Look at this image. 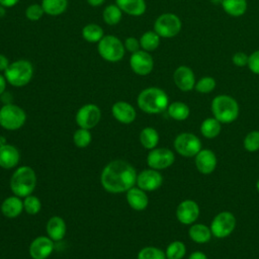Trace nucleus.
<instances>
[{
    "label": "nucleus",
    "instance_id": "nucleus-1",
    "mask_svg": "<svg viewBox=\"0 0 259 259\" xmlns=\"http://www.w3.org/2000/svg\"><path fill=\"white\" fill-rule=\"evenodd\" d=\"M135 167L124 160H113L104 166L100 175V183L109 193H123L137 182Z\"/></svg>",
    "mask_w": 259,
    "mask_h": 259
},
{
    "label": "nucleus",
    "instance_id": "nucleus-2",
    "mask_svg": "<svg viewBox=\"0 0 259 259\" xmlns=\"http://www.w3.org/2000/svg\"><path fill=\"white\" fill-rule=\"evenodd\" d=\"M137 103L142 111L149 114H158L167 110L169 98L163 89L149 87L140 92Z\"/></svg>",
    "mask_w": 259,
    "mask_h": 259
},
{
    "label": "nucleus",
    "instance_id": "nucleus-3",
    "mask_svg": "<svg viewBox=\"0 0 259 259\" xmlns=\"http://www.w3.org/2000/svg\"><path fill=\"white\" fill-rule=\"evenodd\" d=\"M36 182L37 178L34 170L29 166H20L10 178V189L14 195L24 198L32 194Z\"/></svg>",
    "mask_w": 259,
    "mask_h": 259
},
{
    "label": "nucleus",
    "instance_id": "nucleus-4",
    "mask_svg": "<svg viewBox=\"0 0 259 259\" xmlns=\"http://www.w3.org/2000/svg\"><path fill=\"white\" fill-rule=\"evenodd\" d=\"M212 116L221 123H232L235 121L240 112V107L237 100L227 94L215 96L210 104Z\"/></svg>",
    "mask_w": 259,
    "mask_h": 259
},
{
    "label": "nucleus",
    "instance_id": "nucleus-5",
    "mask_svg": "<svg viewBox=\"0 0 259 259\" xmlns=\"http://www.w3.org/2000/svg\"><path fill=\"white\" fill-rule=\"evenodd\" d=\"M33 75L32 64L27 60H17L9 64L4 71L6 81L14 87H22L28 84Z\"/></svg>",
    "mask_w": 259,
    "mask_h": 259
},
{
    "label": "nucleus",
    "instance_id": "nucleus-6",
    "mask_svg": "<svg viewBox=\"0 0 259 259\" xmlns=\"http://www.w3.org/2000/svg\"><path fill=\"white\" fill-rule=\"evenodd\" d=\"M26 121L25 111L13 103L4 104L0 108V125L7 131H16Z\"/></svg>",
    "mask_w": 259,
    "mask_h": 259
},
{
    "label": "nucleus",
    "instance_id": "nucleus-7",
    "mask_svg": "<svg viewBox=\"0 0 259 259\" xmlns=\"http://www.w3.org/2000/svg\"><path fill=\"white\" fill-rule=\"evenodd\" d=\"M97 50L102 59L108 62L120 61L125 52L124 45L114 35H105L99 41Z\"/></svg>",
    "mask_w": 259,
    "mask_h": 259
},
{
    "label": "nucleus",
    "instance_id": "nucleus-8",
    "mask_svg": "<svg viewBox=\"0 0 259 259\" xmlns=\"http://www.w3.org/2000/svg\"><path fill=\"white\" fill-rule=\"evenodd\" d=\"M236 226L237 219L235 214L229 210H223L213 217L209 228L212 237L224 239L229 237L235 231Z\"/></svg>",
    "mask_w": 259,
    "mask_h": 259
},
{
    "label": "nucleus",
    "instance_id": "nucleus-9",
    "mask_svg": "<svg viewBox=\"0 0 259 259\" xmlns=\"http://www.w3.org/2000/svg\"><path fill=\"white\" fill-rule=\"evenodd\" d=\"M173 147L176 153L185 158H194L196 154L202 149L200 139L192 133H181L176 136Z\"/></svg>",
    "mask_w": 259,
    "mask_h": 259
},
{
    "label": "nucleus",
    "instance_id": "nucleus-10",
    "mask_svg": "<svg viewBox=\"0 0 259 259\" xmlns=\"http://www.w3.org/2000/svg\"><path fill=\"white\" fill-rule=\"evenodd\" d=\"M181 20L174 13L161 14L154 23V31L159 34L160 37H173L177 35L181 30Z\"/></svg>",
    "mask_w": 259,
    "mask_h": 259
},
{
    "label": "nucleus",
    "instance_id": "nucleus-11",
    "mask_svg": "<svg viewBox=\"0 0 259 259\" xmlns=\"http://www.w3.org/2000/svg\"><path fill=\"white\" fill-rule=\"evenodd\" d=\"M175 155L172 150L168 148H155L149 151L147 155V164L150 168L155 170H164L173 165Z\"/></svg>",
    "mask_w": 259,
    "mask_h": 259
},
{
    "label": "nucleus",
    "instance_id": "nucleus-12",
    "mask_svg": "<svg viewBox=\"0 0 259 259\" xmlns=\"http://www.w3.org/2000/svg\"><path fill=\"white\" fill-rule=\"evenodd\" d=\"M101 119L100 108L93 103H88L79 108L75 120L79 127L91 130L95 127Z\"/></svg>",
    "mask_w": 259,
    "mask_h": 259
},
{
    "label": "nucleus",
    "instance_id": "nucleus-13",
    "mask_svg": "<svg viewBox=\"0 0 259 259\" xmlns=\"http://www.w3.org/2000/svg\"><path fill=\"white\" fill-rule=\"evenodd\" d=\"M200 213L199 205L193 199H184L176 207V218L178 222L185 226L194 224Z\"/></svg>",
    "mask_w": 259,
    "mask_h": 259
},
{
    "label": "nucleus",
    "instance_id": "nucleus-14",
    "mask_svg": "<svg viewBox=\"0 0 259 259\" xmlns=\"http://www.w3.org/2000/svg\"><path fill=\"white\" fill-rule=\"evenodd\" d=\"M163 183V176L159 170L152 168L145 169L137 175V186L147 191H155L161 187Z\"/></svg>",
    "mask_w": 259,
    "mask_h": 259
},
{
    "label": "nucleus",
    "instance_id": "nucleus-15",
    "mask_svg": "<svg viewBox=\"0 0 259 259\" xmlns=\"http://www.w3.org/2000/svg\"><path fill=\"white\" fill-rule=\"evenodd\" d=\"M130 65L134 73L140 76H146L152 72L154 68V60L148 52L140 50L132 54Z\"/></svg>",
    "mask_w": 259,
    "mask_h": 259
},
{
    "label": "nucleus",
    "instance_id": "nucleus-16",
    "mask_svg": "<svg viewBox=\"0 0 259 259\" xmlns=\"http://www.w3.org/2000/svg\"><path fill=\"white\" fill-rule=\"evenodd\" d=\"M54 241L46 236H38L32 240L28 253L32 259H47L54 251Z\"/></svg>",
    "mask_w": 259,
    "mask_h": 259
},
{
    "label": "nucleus",
    "instance_id": "nucleus-17",
    "mask_svg": "<svg viewBox=\"0 0 259 259\" xmlns=\"http://www.w3.org/2000/svg\"><path fill=\"white\" fill-rule=\"evenodd\" d=\"M194 164L199 173L209 175L218 166V158L213 151L209 149H201L194 157Z\"/></svg>",
    "mask_w": 259,
    "mask_h": 259
},
{
    "label": "nucleus",
    "instance_id": "nucleus-18",
    "mask_svg": "<svg viewBox=\"0 0 259 259\" xmlns=\"http://www.w3.org/2000/svg\"><path fill=\"white\" fill-rule=\"evenodd\" d=\"M173 80L176 87L183 92L191 91L196 83L193 71L187 66H179L174 71Z\"/></svg>",
    "mask_w": 259,
    "mask_h": 259
},
{
    "label": "nucleus",
    "instance_id": "nucleus-19",
    "mask_svg": "<svg viewBox=\"0 0 259 259\" xmlns=\"http://www.w3.org/2000/svg\"><path fill=\"white\" fill-rule=\"evenodd\" d=\"M111 113L113 117L121 123H132L137 116L134 106L125 101H117L111 107Z\"/></svg>",
    "mask_w": 259,
    "mask_h": 259
},
{
    "label": "nucleus",
    "instance_id": "nucleus-20",
    "mask_svg": "<svg viewBox=\"0 0 259 259\" xmlns=\"http://www.w3.org/2000/svg\"><path fill=\"white\" fill-rule=\"evenodd\" d=\"M20 161L18 149L10 144L0 146V167L4 169L15 168Z\"/></svg>",
    "mask_w": 259,
    "mask_h": 259
},
{
    "label": "nucleus",
    "instance_id": "nucleus-21",
    "mask_svg": "<svg viewBox=\"0 0 259 259\" xmlns=\"http://www.w3.org/2000/svg\"><path fill=\"white\" fill-rule=\"evenodd\" d=\"M126 201L128 205L138 211L144 210L149 204V197L147 192L138 186H134L125 192Z\"/></svg>",
    "mask_w": 259,
    "mask_h": 259
},
{
    "label": "nucleus",
    "instance_id": "nucleus-22",
    "mask_svg": "<svg viewBox=\"0 0 259 259\" xmlns=\"http://www.w3.org/2000/svg\"><path fill=\"white\" fill-rule=\"evenodd\" d=\"M0 209L2 214L8 219L17 218L24 210L23 200L16 195L8 196L2 201Z\"/></svg>",
    "mask_w": 259,
    "mask_h": 259
},
{
    "label": "nucleus",
    "instance_id": "nucleus-23",
    "mask_svg": "<svg viewBox=\"0 0 259 259\" xmlns=\"http://www.w3.org/2000/svg\"><path fill=\"white\" fill-rule=\"evenodd\" d=\"M46 230L48 237L51 238L54 242H58L65 237L67 232V226L64 219L59 215H54L48 221Z\"/></svg>",
    "mask_w": 259,
    "mask_h": 259
},
{
    "label": "nucleus",
    "instance_id": "nucleus-24",
    "mask_svg": "<svg viewBox=\"0 0 259 259\" xmlns=\"http://www.w3.org/2000/svg\"><path fill=\"white\" fill-rule=\"evenodd\" d=\"M188 236L191 241L197 244L208 243L212 237L210 228L201 223H194L190 225L188 230Z\"/></svg>",
    "mask_w": 259,
    "mask_h": 259
},
{
    "label": "nucleus",
    "instance_id": "nucleus-25",
    "mask_svg": "<svg viewBox=\"0 0 259 259\" xmlns=\"http://www.w3.org/2000/svg\"><path fill=\"white\" fill-rule=\"evenodd\" d=\"M121 11L128 15L140 16L146 11L145 0H115Z\"/></svg>",
    "mask_w": 259,
    "mask_h": 259
},
{
    "label": "nucleus",
    "instance_id": "nucleus-26",
    "mask_svg": "<svg viewBox=\"0 0 259 259\" xmlns=\"http://www.w3.org/2000/svg\"><path fill=\"white\" fill-rule=\"evenodd\" d=\"M199 131H200V134L204 138L214 139L220 135V133L222 131V123L217 118H214L213 116L212 117H206L200 123Z\"/></svg>",
    "mask_w": 259,
    "mask_h": 259
},
{
    "label": "nucleus",
    "instance_id": "nucleus-27",
    "mask_svg": "<svg viewBox=\"0 0 259 259\" xmlns=\"http://www.w3.org/2000/svg\"><path fill=\"white\" fill-rule=\"evenodd\" d=\"M139 139H140L141 145L145 149L150 151L157 147L160 137H159V133L157 132L156 128H154L152 126H146L141 131Z\"/></svg>",
    "mask_w": 259,
    "mask_h": 259
},
{
    "label": "nucleus",
    "instance_id": "nucleus-28",
    "mask_svg": "<svg viewBox=\"0 0 259 259\" xmlns=\"http://www.w3.org/2000/svg\"><path fill=\"white\" fill-rule=\"evenodd\" d=\"M167 112L169 116L177 121H182L188 118L190 114L189 106L182 101H174L169 103L167 107Z\"/></svg>",
    "mask_w": 259,
    "mask_h": 259
},
{
    "label": "nucleus",
    "instance_id": "nucleus-29",
    "mask_svg": "<svg viewBox=\"0 0 259 259\" xmlns=\"http://www.w3.org/2000/svg\"><path fill=\"white\" fill-rule=\"evenodd\" d=\"M224 11L234 17L242 16L247 10L246 0H222Z\"/></svg>",
    "mask_w": 259,
    "mask_h": 259
},
{
    "label": "nucleus",
    "instance_id": "nucleus-30",
    "mask_svg": "<svg viewBox=\"0 0 259 259\" xmlns=\"http://www.w3.org/2000/svg\"><path fill=\"white\" fill-rule=\"evenodd\" d=\"M41 6L45 13L52 16H57L62 14L67 9L68 0H42Z\"/></svg>",
    "mask_w": 259,
    "mask_h": 259
},
{
    "label": "nucleus",
    "instance_id": "nucleus-31",
    "mask_svg": "<svg viewBox=\"0 0 259 259\" xmlns=\"http://www.w3.org/2000/svg\"><path fill=\"white\" fill-rule=\"evenodd\" d=\"M140 45L146 52L155 51L160 45V36L154 30L146 31L140 38Z\"/></svg>",
    "mask_w": 259,
    "mask_h": 259
},
{
    "label": "nucleus",
    "instance_id": "nucleus-32",
    "mask_svg": "<svg viewBox=\"0 0 259 259\" xmlns=\"http://www.w3.org/2000/svg\"><path fill=\"white\" fill-rule=\"evenodd\" d=\"M186 252L187 249L185 244L178 240L171 242L165 250L167 259H183L186 255Z\"/></svg>",
    "mask_w": 259,
    "mask_h": 259
},
{
    "label": "nucleus",
    "instance_id": "nucleus-33",
    "mask_svg": "<svg viewBox=\"0 0 259 259\" xmlns=\"http://www.w3.org/2000/svg\"><path fill=\"white\" fill-rule=\"evenodd\" d=\"M82 36L89 42H98L103 37V29L98 24L89 23L83 27Z\"/></svg>",
    "mask_w": 259,
    "mask_h": 259
},
{
    "label": "nucleus",
    "instance_id": "nucleus-34",
    "mask_svg": "<svg viewBox=\"0 0 259 259\" xmlns=\"http://www.w3.org/2000/svg\"><path fill=\"white\" fill-rule=\"evenodd\" d=\"M102 16H103V20L106 24L115 25L120 21L122 13H121L120 8L117 5L111 4L104 8Z\"/></svg>",
    "mask_w": 259,
    "mask_h": 259
},
{
    "label": "nucleus",
    "instance_id": "nucleus-35",
    "mask_svg": "<svg viewBox=\"0 0 259 259\" xmlns=\"http://www.w3.org/2000/svg\"><path fill=\"white\" fill-rule=\"evenodd\" d=\"M137 259H167L165 251L155 246H146L142 248L137 256Z\"/></svg>",
    "mask_w": 259,
    "mask_h": 259
},
{
    "label": "nucleus",
    "instance_id": "nucleus-36",
    "mask_svg": "<svg viewBox=\"0 0 259 259\" xmlns=\"http://www.w3.org/2000/svg\"><path fill=\"white\" fill-rule=\"evenodd\" d=\"M91 141H92V136H91L90 130L79 127L77 131H75L73 135L74 145L78 148H86L87 146H89Z\"/></svg>",
    "mask_w": 259,
    "mask_h": 259
},
{
    "label": "nucleus",
    "instance_id": "nucleus-37",
    "mask_svg": "<svg viewBox=\"0 0 259 259\" xmlns=\"http://www.w3.org/2000/svg\"><path fill=\"white\" fill-rule=\"evenodd\" d=\"M243 147L249 153L259 151V131L254 130L249 132L243 140Z\"/></svg>",
    "mask_w": 259,
    "mask_h": 259
},
{
    "label": "nucleus",
    "instance_id": "nucleus-38",
    "mask_svg": "<svg viewBox=\"0 0 259 259\" xmlns=\"http://www.w3.org/2000/svg\"><path fill=\"white\" fill-rule=\"evenodd\" d=\"M23 207H24L25 212H27L30 215H34L40 211L41 202L37 196L30 194V195L24 197Z\"/></svg>",
    "mask_w": 259,
    "mask_h": 259
},
{
    "label": "nucleus",
    "instance_id": "nucleus-39",
    "mask_svg": "<svg viewBox=\"0 0 259 259\" xmlns=\"http://www.w3.org/2000/svg\"><path fill=\"white\" fill-rule=\"evenodd\" d=\"M215 85H217L215 80H214L212 77L205 76V77L200 78V79L195 83L194 89H195L197 92H199V93L207 94V93H210L211 91L214 90Z\"/></svg>",
    "mask_w": 259,
    "mask_h": 259
},
{
    "label": "nucleus",
    "instance_id": "nucleus-40",
    "mask_svg": "<svg viewBox=\"0 0 259 259\" xmlns=\"http://www.w3.org/2000/svg\"><path fill=\"white\" fill-rule=\"evenodd\" d=\"M44 13H45V11H44L42 6L38 5V4H31L25 10V16L29 20H32V21L40 19L41 16L44 15Z\"/></svg>",
    "mask_w": 259,
    "mask_h": 259
},
{
    "label": "nucleus",
    "instance_id": "nucleus-41",
    "mask_svg": "<svg viewBox=\"0 0 259 259\" xmlns=\"http://www.w3.org/2000/svg\"><path fill=\"white\" fill-rule=\"evenodd\" d=\"M248 68L250 71L256 75H259V50L253 52L249 56Z\"/></svg>",
    "mask_w": 259,
    "mask_h": 259
},
{
    "label": "nucleus",
    "instance_id": "nucleus-42",
    "mask_svg": "<svg viewBox=\"0 0 259 259\" xmlns=\"http://www.w3.org/2000/svg\"><path fill=\"white\" fill-rule=\"evenodd\" d=\"M249 56L243 52H237L232 57V62L237 67H245L248 66Z\"/></svg>",
    "mask_w": 259,
    "mask_h": 259
},
{
    "label": "nucleus",
    "instance_id": "nucleus-43",
    "mask_svg": "<svg viewBox=\"0 0 259 259\" xmlns=\"http://www.w3.org/2000/svg\"><path fill=\"white\" fill-rule=\"evenodd\" d=\"M140 47H141L140 40H138V39H137L136 37H134V36L127 37V38L125 39V41H124V48H125V50L128 51V52H131L132 54H133V53H136V52H138V51H140Z\"/></svg>",
    "mask_w": 259,
    "mask_h": 259
},
{
    "label": "nucleus",
    "instance_id": "nucleus-44",
    "mask_svg": "<svg viewBox=\"0 0 259 259\" xmlns=\"http://www.w3.org/2000/svg\"><path fill=\"white\" fill-rule=\"evenodd\" d=\"M188 259H208V257L202 251H194L188 256Z\"/></svg>",
    "mask_w": 259,
    "mask_h": 259
},
{
    "label": "nucleus",
    "instance_id": "nucleus-45",
    "mask_svg": "<svg viewBox=\"0 0 259 259\" xmlns=\"http://www.w3.org/2000/svg\"><path fill=\"white\" fill-rule=\"evenodd\" d=\"M9 64L10 63H9L8 59L4 55L0 54V71H5L8 68Z\"/></svg>",
    "mask_w": 259,
    "mask_h": 259
},
{
    "label": "nucleus",
    "instance_id": "nucleus-46",
    "mask_svg": "<svg viewBox=\"0 0 259 259\" xmlns=\"http://www.w3.org/2000/svg\"><path fill=\"white\" fill-rule=\"evenodd\" d=\"M19 0H0V5L3 7H12L18 3Z\"/></svg>",
    "mask_w": 259,
    "mask_h": 259
},
{
    "label": "nucleus",
    "instance_id": "nucleus-47",
    "mask_svg": "<svg viewBox=\"0 0 259 259\" xmlns=\"http://www.w3.org/2000/svg\"><path fill=\"white\" fill-rule=\"evenodd\" d=\"M6 78L3 75H0V96L5 92L6 89Z\"/></svg>",
    "mask_w": 259,
    "mask_h": 259
},
{
    "label": "nucleus",
    "instance_id": "nucleus-48",
    "mask_svg": "<svg viewBox=\"0 0 259 259\" xmlns=\"http://www.w3.org/2000/svg\"><path fill=\"white\" fill-rule=\"evenodd\" d=\"M105 0H87V2L91 5V6H99L101 5Z\"/></svg>",
    "mask_w": 259,
    "mask_h": 259
},
{
    "label": "nucleus",
    "instance_id": "nucleus-49",
    "mask_svg": "<svg viewBox=\"0 0 259 259\" xmlns=\"http://www.w3.org/2000/svg\"><path fill=\"white\" fill-rule=\"evenodd\" d=\"M256 189H257V191L259 192V179L256 181Z\"/></svg>",
    "mask_w": 259,
    "mask_h": 259
}]
</instances>
